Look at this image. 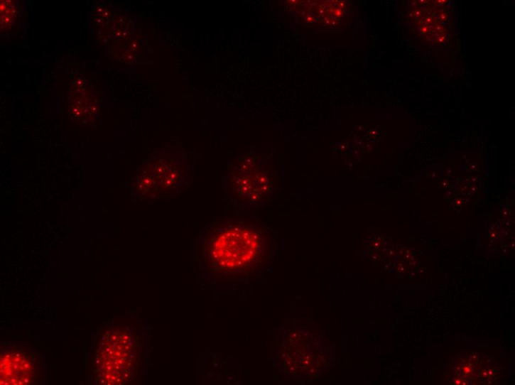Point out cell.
<instances>
[{
  "instance_id": "cell-3",
  "label": "cell",
  "mask_w": 515,
  "mask_h": 385,
  "mask_svg": "<svg viewBox=\"0 0 515 385\" xmlns=\"http://www.w3.org/2000/svg\"><path fill=\"white\" fill-rule=\"evenodd\" d=\"M0 14H1V31L4 32H10L16 27L19 12L16 4L11 0L1 2V8H0Z\"/></svg>"
},
{
  "instance_id": "cell-1",
  "label": "cell",
  "mask_w": 515,
  "mask_h": 385,
  "mask_svg": "<svg viewBox=\"0 0 515 385\" xmlns=\"http://www.w3.org/2000/svg\"><path fill=\"white\" fill-rule=\"evenodd\" d=\"M259 251V242L256 234L234 229L217 238L213 246L212 259L223 268L240 269L250 264Z\"/></svg>"
},
{
  "instance_id": "cell-2",
  "label": "cell",
  "mask_w": 515,
  "mask_h": 385,
  "mask_svg": "<svg viewBox=\"0 0 515 385\" xmlns=\"http://www.w3.org/2000/svg\"><path fill=\"white\" fill-rule=\"evenodd\" d=\"M162 164H150L145 169V172L141 174V179L139 181V188L141 190H146V194L148 192H162L168 182L166 172L162 174L163 171Z\"/></svg>"
}]
</instances>
